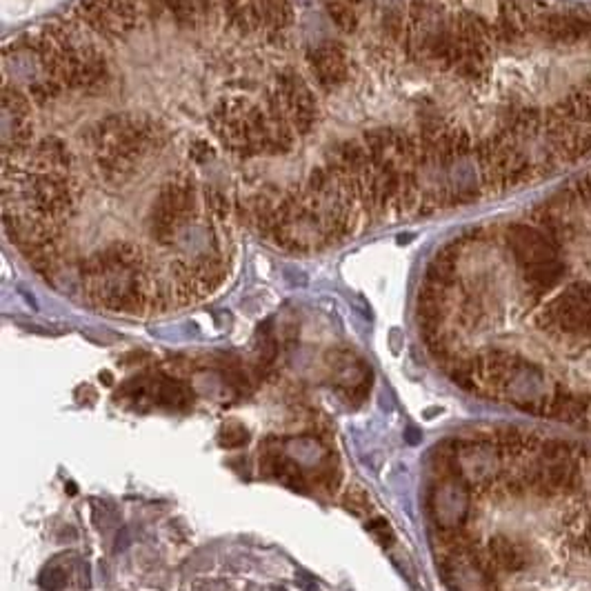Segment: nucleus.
Here are the masks:
<instances>
[{"instance_id": "nucleus-20", "label": "nucleus", "mask_w": 591, "mask_h": 591, "mask_svg": "<svg viewBox=\"0 0 591 591\" xmlns=\"http://www.w3.org/2000/svg\"><path fill=\"white\" fill-rule=\"evenodd\" d=\"M67 585V573L58 567H49L40 576V587L47 591H61Z\"/></svg>"}, {"instance_id": "nucleus-2", "label": "nucleus", "mask_w": 591, "mask_h": 591, "mask_svg": "<svg viewBox=\"0 0 591 591\" xmlns=\"http://www.w3.org/2000/svg\"><path fill=\"white\" fill-rule=\"evenodd\" d=\"M542 329H558L567 336H591V285L576 283L549 305L538 318Z\"/></svg>"}, {"instance_id": "nucleus-4", "label": "nucleus", "mask_w": 591, "mask_h": 591, "mask_svg": "<svg viewBox=\"0 0 591 591\" xmlns=\"http://www.w3.org/2000/svg\"><path fill=\"white\" fill-rule=\"evenodd\" d=\"M274 87L280 91L287 107V114L291 120V127L296 136H309L318 125L320 111H318V103L314 91L307 87V82L303 80V76L298 72H293L291 67L283 69V72L276 74V84Z\"/></svg>"}, {"instance_id": "nucleus-18", "label": "nucleus", "mask_w": 591, "mask_h": 591, "mask_svg": "<svg viewBox=\"0 0 591 591\" xmlns=\"http://www.w3.org/2000/svg\"><path fill=\"white\" fill-rule=\"evenodd\" d=\"M218 443L222 447H227V449H234V447H243L245 443H249V433L243 425H238V422H234V425H224L220 436H218Z\"/></svg>"}, {"instance_id": "nucleus-17", "label": "nucleus", "mask_w": 591, "mask_h": 591, "mask_svg": "<svg viewBox=\"0 0 591 591\" xmlns=\"http://www.w3.org/2000/svg\"><path fill=\"white\" fill-rule=\"evenodd\" d=\"M343 504L347 507L351 514H356V516H364V514L371 511V500H369V496L364 494L360 487H351L345 494V498H343Z\"/></svg>"}, {"instance_id": "nucleus-11", "label": "nucleus", "mask_w": 591, "mask_h": 591, "mask_svg": "<svg viewBox=\"0 0 591 591\" xmlns=\"http://www.w3.org/2000/svg\"><path fill=\"white\" fill-rule=\"evenodd\" d=\"M567 272V267L565 262H560L558 258H549V260H542L538 265H531L525 269V283L529 287L531 293H545L549 291L552 287H556L562 276H565Z\"/></svg>"}, {"instance_id": "nucleus-7", "label": "nucleus", "mask_w": 591, "mask_h": 591, "mask_svg": "<svg viewBox=\"0 0 591 591\" xmlns=\"http://www.w3.org/2000/svg\"><path fill=\"white\" fill-rule=\"evenodd\" d=\"M507 245L514 251L516 260L523 269L531 265H538L542 260L556 258V241L527 224H516L507 231Z\"/></svg>"}, {"instance_id": "nucleus-5", "label": "nucleus", "mask_w": 591, "mask_h": 591, "mask_svg": "<svg viewBox=\"0 0 591 591\" xmlns=\"http://www.w3.org/2000/svg\"><path fill=\"white\" fill-rule=\"evenodd\" d=\"M307 67L312 69L316 82L325 91H333L343 87L351 78V63L345 47L341 42H320L316 47H309L305 53Z\"/></svg>"}, {"instance_id": "nucleus-16", "label": "nucleus", "mask_w": 591, "mask_h": 591, "mask_svg": "<svg viewBox=\"0 0 591 591\" xmlns=\"http://www.w3.org/2000/svg\"><path fill=\"white\" fill-rule=\"evenodd\" d=\"M203 205L209 211V216L216 218V220H227L231 216V209H234L229 198L224 196V191L218 189V187H205L203 189Z\"/></svg>"}, {"instance_id": "nucleus-1", "label": "nucleus", "mask_w": 591, "mask_h": 591, "mask_svg": "<svg viewBox=\"0 0 591 591\" xmlns=\"http://www.w3.org/2000/svg\"><path fill=\"white\" fill-rule=\"evenodd\" d=\"M196 193L198 191L189 178L167 180L158 189L149 216V231L158 243L172 245L176 241V231L193 218Z\"/></svg>"}, {"instance_id": "nucleus-22", "label": "nucleus", "mask_w": 591, "mask_h": 591, "mask_svg": "<svg viewBox=\"0 0 591 591\" xmlns=\"http://www.w3.org/2000/svg\"><path fill=\"white\" fill-rule=\"evenodd\" d=\"M101 380H103L105 385H111V383H114V380H111V374H109V371H103V374H101Z\"/></svg>"}, {"instance_id": "nucleus-21", "label": "nucleus", "mask_w": 591, "mask_h": 591, "mask_svg": "<svg viewBox=\"0 0 591 591\" xmlns=\"http://www.w3.org/2000/svg\"><path fill=\"white\" fill-rule=\"evenodd\" d=\"M367 529H369L371 533H376V538H378L380 542H383L385 547L393 542L391 527H389V523H387L385 518H374V520H369V523H367Z\"/></svg>"}, {"instance_id": "nucleus-19", "label": "nucleus", "mask_w": 591, "mask_h": 591, "mask_svg": "<svg viewBox=\"0 0 591 591\" xmlns=\"http://www.w3.org/2000/svg\"><path fill=\"white\" fill-rule=\"evenodd\" d=\"M189 158L196 165H205V163L216 158V149H214V145L209 143V140L198 138V140H193V143L189 145Z\"/></svg>"}, {"instance_id": "nucleus-6", "label": "nucleus", "mask_w": 591, "mask_h": 591, "mask_svg": "<svg viewBox=\"0 0 591 591\" xmlns=\"http://www.w3.org/2000/svg\"><path fill=\"white\" fill-rule=\"evenodd\" d=\"M498 445L489 443H460L456 449L460 476L469 485H489L498 476Z\"/></svg>"}, {"instance_id": "nucleus-14", "label": "nucleus", "mask_w": 591, "mask_h": 591, "mask_svg": "<svg viewBox=\"0 0 591 591\" xmlns=\"http://www.w3.org/2000/svg\"><path fill=\"white\" fill-rule=\"evenodd\" d=\"M32 98L27 91H20L18 87H9L5 82L3 87V107L9 120L18 118H32Z\"/></svg>"}, {"instance_id": "nucleus-12", "label": "nucleus", "mask_w": 591, "mask_h": 591, "mask_svg": "<svg viewBox=\"0 0 591 591\" xmlns=\"http://www.w3.org/2000/svg\"><path fill=\"white\" fill-rule=\"evenodd\" d=\"M265 30L269 34V40L276 42L285 36V32L293 23V7L291 0H260Z\"/></svg>"}, {"instance_id": "nucleus-10", "label": "nucleus", "mask_w": 591, "mask_h": 591, "mask_svg": "<svg viewBox=\"0 0 591 591\" xmlns=\"http://www.w3.org/2000/svg\"><path fill=\"white\" fill-rule=\"evenodd\" d=\"M149 398L153 405L169 407V409H187L193 400V393L182 380L169 376H151Z\"/></svg>"}, {"instance_id": "nucleus-23", "label": "nucleus", "mask_w": 591, "mask_h": 591, "mask_svg": "<svg viewBox=\"0 0 591 591\" xmlns=\"http://www.w3.org/2000/svg\"><path fill=\"white\" fill-rule=\"evenodd\" d=\"M491 591H494V589H491Z\"/></svg>"}, {"instance_id": "nucleus-3", "label": "nucleus", "mask_w": 591, "mask_h": 591, "mask_svg": "<svg viewBox=\"0 0 591 591\" xmlns=\"http://www.w3.org/2000/svg\"><path fill=\"white\" fill-rule=\"evenodd\" d=\"M469 509V483L460 474L440 476L427 491V511L440 529L464 527Z\"/></svg>"}, {"instance_id": "nucleus-15", "label": "nucleus", "mask_w": 591, "mask_h": 591, "mask_svg": "<svg viewBox=\"0 0 591 591\" xmlns=\"http://www.w3.org/2000/svg\"><path fill=\"white\" fill-rule=\"evenodd\" d=\"M325 9H327V16L333 20V25L343 34H354L358 30V25H360L358 9L341 3V0H325Z\"/></svg>"}, {"instance_id": "nucleus-8", "label": "nucleus", "mask_w": 591, "mask_h": 591, "mask_svg": "<svg viewBox=\"0 0 591 591\" xmlns=\"http://www.w3.org/2000/svg\"><path fill=\"white\" fill-rule=\"evenodd\" d=\"M72 16L87 30H91L96 36H101L107 45H116L125 36L114 13L105 5V0H78L72 9Z\"/></svg>"}, {"instance_id": "nucleus-9", "label": "nucleus", "mask_w": 591, "mask_h": 591, "mask_svg": "<svg viewBox=\"0 0 591 591\" xmlns=\"http://www.w3.org/2000/svg\"><path fill=\"white\" fill-rule=\"evenodd\" d=\"M487 556L494 567L507 573H518L529 565V549L525 542L507 536H494L487 545Z\"/></svg>"}, {"instance_id": "nucleus-13", "label": "nucleus", "mask_w": 591, "mask_h": 591, "mask_svg": "<svg viewBox=\"0 0 591 591\" xmlns=\"http://www.w3.org/2000/svg\"><path fill=\"white\" fill-rule=\"evenodd\" d=\"M32 156H38L42 160H47L53 169H61V172H69L74 167V156L69 147L65 145V140L58 136H45L40 138L38 143L32 149Z\"/></svg>"}]
</instances>
